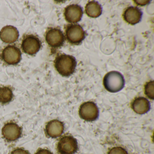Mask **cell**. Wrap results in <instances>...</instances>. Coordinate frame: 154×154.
Returning <instances> with one entry per match:
<instances>
[{"label":"cell","mask_w":154,"mask_h":154,"mask_svg":"<svg viewBox=\"0 0 154 154\" xmlns=\"http://www.w3.org/2000/svg\"><path fill=\"white\" fill-rule=\"evenodd\" d=\"M55 67L63 76H70L75 71L77 62L75 57L70 55L62 54L56 58Z\"/></svg>","instance_id":"6da1fadb"},{"label":"cell","mask_w":154,"mask_h":154,"mask_svg":"<svg viewBox=\"0 0 154 154\" xmlns=\"http://www.w3.org/2000/svg\"><path fill=\"white\" fill-rule=\"evenodd\" d=\"M103 83L104 87L108 91L116 93L123 89L125 85V80L121 73L112 71L105 75Z\"/></svg>","instance_id":"7a4b0ae2"},{"label":"cell","mask_w":154,"mask_h":154,"mask_svg":"<svg viewBox=\"0 0 154 154\" xmlns=\"http://www.w3.org/2000/svg\"><path fill=\"white\" fill-rule=\"evenodd\" d=\"M57 149L59 154H75L78 149L77 140L70 135L64 136L59 140Z\"/></svg>","instance_id":"3957f363"},{"label":"cell","mask_w":154,"mask_h":154,"mask_svg":"<svg viewBox=\"0 0 154 154\" xmlns=\"http://www.w3.org/2000/svg\"><path fill=\"white\" fill-rule=\"evenodd\" d=\"M66 35L70 44L78 45L81 44L85 38V33L80 25L71 24L66 27Z\"/></svg>","instance_id":"277c9868"},{"label":"cell","mask_w":154,"mask_h":154,"mask_svg":"<svg viewBox=\"0 0 154 154\" xmlns=\"http://www.w3.org/2000/svg\"><path fill=\"white\" fill-rule=\"evenodd\" d=\"M99 109L93 102H86L83 103L79 109L80 117L87 121L95 120L99 116Z\"/></svg>","instance_id":"5b68a950"},{"label":"cell","mask_w":154,"mask_h":154,"mask_svg":"<svg viewBox=\"0 0 154 154\" xmlns=\"http://www.w3.org/2000/svg\"><path fill=\"white\" fill-rule=\"evenodd\" d=\"M2 132L3 138L7 141L12 142L20 137L22 128L15 122H8L3 126Z\"/></svg>","instance_id":"8992f818"},{"label":"cell","mask_w":154,"mask_h":154,"mask_svg":"<svg viewBox=\"0 0 154 154\" xmlns=\"http://www.w3.org/2000/svg\"><path fill=\"white\" fill-rule=\"evenodd\" d=\"M3 60L9 65H15L20 62L21 53L17 47L9 45L6 47L2 51Z\"/></svg>","instance_id":"52a82bcc"},{"label":"cell","mask_w":154,"mask_h":154,"mask_svg":"<svg viewBox=\"0 0 154 154\" xmlns=\"http://www.w3.org/2000/svg\"><path fill=\"white\" fill-rule=\"evenodd\" d=\"M64 17L66 20L70 23L79 22L82 17V8L77 4H72L65 9Z\"/></svg>","instance_id":"ba28073f"},{"label":"cell","mask_w":154,"mask_h":154,"mask_svg":"<svg viewBox=\"0 0 154 154\" xmlns=\"http://www.w3.org/2000/svg\"><path fill=\"white\" fill-rule=\"evenodd\" d=\"M41 42L36 37L29 35L23 39L21 48L23 51L29 55L36 54L41 48Z\"/></svg>","instance_id":"9c48e42d"},{"label":"cell","mask_w":154,"mask_h":154,"mask_svg":"<svg viewBox=\"0 0 154 154\" xmlns=\"http://www.w3.org/2000/svg\"><path fill=\"white\" fill-rule=\"evenodd\" d=\"M46 40L50 46L58 48L62 46L64 42V36L63 32L57 28H52L46 34Z\"/></svg>","instance_id":"30bf717a"},{"label":"cell","mask_w":154,"mask_h":154,"mask_svg":"<svg viewBox=\"0 0 154 154\" xmlns=\"http://www.w3.org/2000/svg\"><path fill=\"white\" fill-rule=\"evenodd\" d=\"M142 13L140 9L137 7H128L123 14L124 20L131 25H135L139 23L142 19Z\"/></svg>","instance_id":"8fae6325"},{"label":"cell","mask_w":154,"mask_h":154,"mask_svg":"<svg viewBox=\"0 0 154 154\" xmlns=\"http://www.w3.org/2000/svg\"><path fill=\"white\" fill-rule=\"evenodd\" d=\"M64 130V126L63 123L58 120L50 121L46 125V133L48 137L53 138L61 136Z\"/></svg>","instance_id":"7c38bea8"},{"label":"cell","mask_w":154,"mask_h":154,"mask_svg":"<svg viewBox=\"0 0 154 154\" xmlns=\"http://www.w3.org/2000/svg\"><path fill=\"white\" fill-rule=\"evenodd\" d=\"M19 36L18 31L15 27L8 26L4 27L0 31V38L3 42L11 44L16 42Z\"/></svg>","instance_id":"4fadbf2b"},{"label":"cell","mask_w":154,"mask_h":154,"mask_svg":"<svg viewBox=\"0 0 154 154\" xmlns=\"http://www.w3.org/2000/svg\"><path fill=\"white\" fill-rule=\"evenodd\" d=\"M132 108L136 113L144 114L150 109V103L148 100L144 97H138L133 101Z\"/></svg>","instance_id":"5bb4252c"},{"label":"cell","mask_w":154,"mask_h":154,"mask_svg":"<svg viewBox=\"0 0 154 154\" xmlns=\"http://www.w3.org/2000/svg\"><path fill=\"white\" fill-rule=\"evenodd\" d=\"M85 13L88 17L97 18L102 13V8L98 2L93 1L88 2L85 7Z\"/></svg>","instance_id":"9a60e30c"},{"label":"cell","mask_w":154,"mask_h":154,"mask_svg":"<svg viewBox=\"0 0 154 154\" xmlns=\"http://www.w3.org/2000/svg\"><path fill=\"white\" fill-rule=\"evenodd\" d=\"M13 92L11 88L8 86L0 87V103L3 104L11 101L13 98Z\"/></svg>","instance_id":"2e32d148"},{"label":"cell","mask_w":154,"mask_h":154,"mask_svg":"<svg viewBox=\"0 0 154 154\" xmlns=\"http://www.w3.org/2000/svg\"><path fill=\"white\" fill-rule=\"evenodd\" d=\"M145 93L146 95L151 100L154 99V82L150 81L147 83L145 86Z\"/></svg>","instance_id":"e0dca14e"},{"label":"cell","mask_w":154,"mask_h":154,"mask_svg":"<svg viewBox=\"0 0 154 154\" xmlns=\"http://www.w3.org/2000/svg\"><path fill=\"white\" fill-rule=\"evenodd\" d=\"M108 154H128V153L123 148L117 146L112 148Z\"/></svg>","instance_id":"ac0fdd59"},{"label":"cell","mask_w":154,"mask_h":154,"mask_svg":"<svg viewBox=\"0 0 154 154\" xmlns=\"http://www.w3.org/2000/svg\"><path fill=\"white\" fill-rule=\"evenodd\" d=\"M10 154H30L27 150L21 148H18L13 149Z\"/></svg>","instance_id":"d6986e66"},{"label":"cell","mask_w":154,"mask_h":154,"mask_svg":"<svg viewBox=\"0 0 154 154\" xmlns=\"http://www.w3.org/2000/svg\"><path fill=\"white\" fill-rule=\"evenodd\" d=\"M35 154H54L50 150L46 149L40 148L38 149Z\"/></svg>","instance_id":"ffe728a7"},{"label":"cell","mask_w":154,"mask_h":154,"mask_svg":"<svg viewBox=\"0 0 154 154\" xmlns=\"http://www.w3.org/2000/svg\"><path fill=\"white\" fill-rule=\"evenodd\" d=\"M134 2L137 5L143 6L149 4L150 1H134Z\"/></svg>","instance_id":"44dd1931"}]
</instances>
